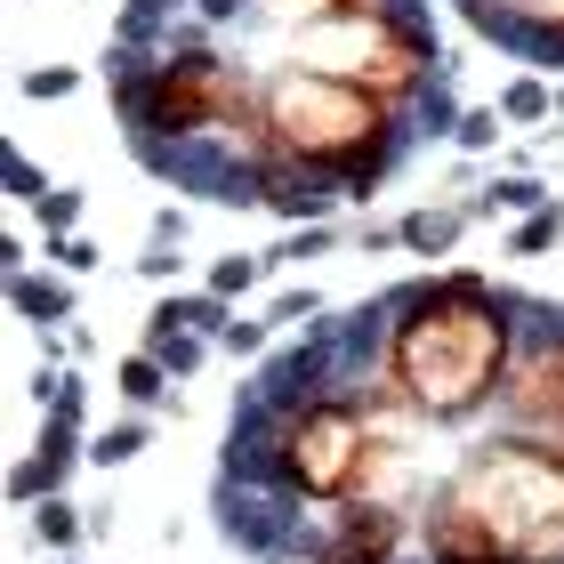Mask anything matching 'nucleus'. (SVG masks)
<instances>
[{
	"label": "nucleus",
	"mask_w": 564,
	"mask_h": 564,
	"mask_svg": "<svg viewBox=\"0 0 564 564\" xmlns=\"http://www.w3.org/2000/svg\"><path fill=\"white\" fill-rule=\"evenodd\" d=\"M306 315H323V299H315V291H282V299H274V315H267V323L282 330V323H306Z\"/></svg>",
	"instance_id": "obj_24"
},
{
	"label": "nucleus",
	"mask_w": 564,
	"mask_h": 564,
	"mask_svg": "<svg viewBox=\"0 0 564 564\" xmlns=\"http://www.w3.org/2000/svg\"><path fill=\"white\" fill-rule=\"evenodd\" d=\"M177 242H186V210H162V218H153V242H145V250H177Z\"/></svg>",
	"instance_id": "obj_27"
},
{
	"label": "nucleus",
	"mask_w": 564,
	"mask_h": 564,
	"mask_svg": "<svg viewBox=\"0 0 564 564\" xmlns=\"http://www.w3.org/2000/svg\"><path fill=\"white\" fill-rule=\"evenodd\" d=\"M500 121H517V130H549V121H556V89L541 82V73H517L508 97H500Z\"/></svg>",
	"instance_id": "obj_10"
},
{
	"label": "nucleus",
	"mask_w": 564,
	"mask_h": 564,
	"mask_svg": "<svg viewBox=\"0 0 564 564\" xmlns=\"http://www.w3.org/2000/svg\"><path fill=\"white\" fill-rule=\"evenodd\" d=\"M9 306H17L24 323H48V330H57V323H73V282L24 267V274H9Z\"/></svg>",
	"instance_id": "obj_8"
},
{
	"label": "nucleus",
	"mask_w": 564,
	"mask_h": 564,
	"mask_svg": "<svg viewBox=\"0 0 564 564\" xmlns=\"http://www.w3.org/2000/svg\"><path fill=\"white\" fill-rule=\"evenodd\" d=\"M33 532H41L48 549H73V541H82V517H73V508H65V492L33 508Z\"/></svg>",
	"instance_id": "obj_20"
},
{
	"label": "nucleus",
	"mask_w": 564,
	"mask_h": 564,
	"mask_svg": "<svg viewBox=\"0 0 564 564\" xmlns=\"http://www.w3.org/2000/svg\"><path fill=\"white\" fill-rule=\"evenodd\" d=\"M33 218H41V235H48V242H65L73 226H82V186H57L48 202H33Z\"/></svg>",
	"instance_id": "obj_19"
},
{
	"label": "nucleus",
	"mask_w": 564,
	"mask_h": 564,
	"mask_svg": "<svg viewBox=\"0 0 564 564\" xmlns=\"http://www.w3.org/2000/svg\"><path fill=\"white\" fill-rule=\"evenodd\" d=\"M41 403H48V420H65V427H82V371H48L41 379Z\"/></svg>",
	"instance_id": "obj_18"
},
{
	"label": "nucleus",
	"mask_w": 564,
	"mask_h": 564,
	"mask_svg": "<svg viewBox=\"0 0 564 564\" xmlns=\"http://www.w3.org/2000/svg\"><path fill=\"white\" fill-rule=\"evenodd\" d=\"M524 299L492 291L484 274H420L388 299V379L412 395L420 420H476L508 388L524 347Z\"/></svg>",
	"instance_id": "obj_1"
},
{
	"label": "nucleus",
	"mask_w": 564,
	"mask_h": 564,
	"mask_svg": "<svg viewBox=\"0 0 564 564\" xmlns=\"http://www.w3.org/2000/svg\"><path fill=\"white\" fill-rule=\"evenodd\" d=\"M564 242V202H549V210H532L517 235H508V259H541V250Z\"/></svg>",
	"instance_id": "obj_13"
},
{
	"label": "nucleus",
	"mask_w": 564,
	"mask_h": 564,
	"mask_svg": "<svg viewBox=\"0 0 564 564\" xmlns=\"http://www.w3.org/2000/svg\"><path fill=\"white\" fill-rule=\"evenodd\" d=\"M259 89H267V138L282 153H299L306 170H323L347 202H371L379 186H388V170L403 162L412 121H403L395 106H379L371 89L330 82V73H315V65H282Z\"/></svg>",
	"instance_id": "obj_2"
},
{
	"label": "nucleus",
	"mask_w": 564,
	"mask_h": 564,
	"mask_svg": "<svg viewBox=\"0 0 564 564\" xmlns=\"http://www.w3.org/2000/svg\"><path fill=\"white\" fill-rule=\"evenodd\" d=\"M444 492H459L492 524V541L508 549V564H564V459L541 444H492L459 468Z\"/></svg>",
	"instance_id": "obj_3"
},
{
	"label": "nucleus",
	"mask_w": 564,
	"mask_h": 564,
	"mask_svg": "<svg viewBox=\"0 0 564 564\" xmlns=\"http://www.w3.org/2000/svg\"><path fill=\"white\" fill-rule=\"evenodd\" d=\"M532 210H549L541 177H492V186L468 202V218H532Z\"/></svg>",
	"instance_id": "obj_9"
},
{
	"label": "nucleus",
	"mask_w": 564,
	"mask_h": 564,
	"mask_svg": "<svg viewBox=\"0 0 564 564\" xmlns=\"http://www.w3.org/2000/svg\"><path fill=\"white\" fill-rule=\"evenodd\" d=\"M48 250H57L65 274H89V267H97V242H82V235H65V242H48Z\"/></svg>",
	"instance_id": "obj_25"
},
{
	"label": "nucleus",
	"mask_w": 564,
	"mask_h": 564,
	"mask_svg": "<svg viewBox=\"0 0 564 564\" xmlns=\"http://www.w3.org/2000/svg\"><path fill=\"white\" fill-rule=\"evenodd\" d=\"M170 371L153 364V355H121V403H170Z\"/></svg>",
	"instance_id": "obj_14"
},
{
	"label": "nucleus",
	"mask_w": 564,
	"mask_h": 564,
	"mask_svg": "<svg viewBox=\"0 0 564 564\" xmlns=\"http://www.w3.org/2000/svg\"><path fill=\"white\" fill-rule=\"evenodd\" d=\"M9 194H24V202H48L57 186H48V177L33 170V153H17V145H9Z\"/></svg>",
	"instance_id": "obj_22"
},
{
	"label": "nucleus",
	"mask_w": 564,
	"mask_h": 564,
	"mask_svg": "<svg viewBox=\"0 0 564 564\" xmlns=\"http://www.w3.org/2000/svg\"><path fill=\"white\" fill-rule=\"evenodd\" d=\"M403 549H412L403 500H347L339 524H323V549H306L299 564H403Z\"/></svg>",
	"instance_id": "obj_5"
},
{
	"label": "nucleus",
	"mask_w": 564,
	"mask_h": 564,
	"mask_svg": "<svg viewBox=\"0 0 564 564\" xmlns=\"http://www.w3.org/2000/svg\"><path fill=\"white\" fill-rule=\"evenodd\" d=\"M145 355H153V364H162L170 379L202 371V339H194V330H153V323H145Z\"/></svg>",
	"instance_id": "obj_12"
},
{
	"label": "nucleus",
	"mask_w": 564,
	"mask_h": 564,
	"mask_svg": "<svg viewBox=\"0 0 564 564\" xmlns=\"http://www.w3.org/2000/svg\"><path fill=\"white\" fill-rule=\"evenodd\" d=\"M508 17H517V41H508V57L524 65H564V0H508Z\"/></svg>",
	"instance_id": "obj_7"
},
{
	"label": "nucleus",
	"mask_w": 564,
	"mask_h": 564,
	"mask_svg": "<svg viewBox=\"0 0 564 564\" xmlns=\"http://www.w3.org/2000/svg\"><path fill=\"white\" fill-rule=\"evenodd\" d=\"M556 121H564V89H556Z\"/></svg>",
	"instance_id": "obj_29"
},
{
	"label": "nucleus",
	"mask_w": 564,
	"mask_h": 564,
	"mask_svg": "<svg viewBox=\"0 0 564 564\" xmlns=\"http://www.w3.org/2000/svg\"><path fill=\"white\" fill-rule=\"evenodd\" d=\"M267 330H274V323H235L218 347H226V355H259V347H267Z\"/></svg>",
	"instance_id": "obj_26"
},
{
	"label": "nucleus",
	"mask_w": 564,
	"mask_h": 564,
	"mask_svg": "<svg viewBox=\"0 0 564 564\" xmlns=\"http://www.w3.org/2000/svg\"><path fill=\"white\" fill-rule=\"evenodd\" d=\"M138 274H153V282H170V274H177V250H145V267H138Z\"/></svg>",
	"instance_id": "obj_28"
},
{
	"label": "nucleus",
	"mask_w": 564,
	"mask_h": 564,
	"mask_svg": "<svg viewBox=\"0 0 564 564\" xmlns=\"http://www.w3.org/2000/svg\"><path fill=\"white\" fill-rule=\"evenodd\" d=\"M73 459H82V427H65V420H48L41 427V444H33V459L9 476V492L17 500H57L65 492V476H73Z\"/></svg>",
	"instance_id": "obj_6"
},
{
	"label": "nucleus",
	"mask_w": 564,
	"mask_h": 564,
	"mask_svg": "<svg viewBox=\"0 0 564 564\" xmlns=\"http://www.w3.org/2000/svg\"><path fill=\"white\" fill-rule=\"evenodd\" d=\"M267 267H274V259H250V250H226V259L210 267V291H218V299H242V291H250V282H259Z\"/></svg>",
	"instance_id": "obj_16"
},
{
	"label": "nucleus",
	"mask_w": 564,
	"mask_h": 564,
	"mask_svg": "<svg viewBox=\"0 0 564 564\" xmlns=\"http://www.w3.org/2000/svg\"><path fill=\"white\" fill-rule=\"evenodd\" d=\"M549 330H524L517 364H508V427L517 444H541V452H564V306H541Z\"/></svg>",
	"instance_id": "obj_4"
},
{
	"label": "nucleus",
	"mask_w": 564,
	"mask_h": 564,
	"mask_svg": "<svg viewBox=\"0 0 564 564\" xmlns=\"http://www.w3.org/2000/svg\"><path fill=\"white\" fill-rule=\"evenodd\" d=\"M145 420H121V427H106V435H97V444H89V459H97V468H130V459L145 452Z\"/></svg>",
	"instance_id": "obj_15"
},
{
	"label": "nucleus",
	"mask_w": 564,
	"mask_h": 564,
	"mask_svg": "<svg viewBox=\"0 0 564 564\" xmlns=\"http://www.w3.org/2000/svg\"><path fill=\"white\" fill-rule=\"evenodd\" d=\"M500 130H508V121H500V106H476V113H459V153H492L500 145Z\"/></svg>",
	"instance_id": "obj_21"
},
{
	"label": "nucleus",
	"mask_w": 564,
	"mask_h": 564,
	"mask_svg": "<svg viewBox=\"0 0 564 564\" xmlns=\"http://www.w3.org/2000/svg\"><path fill=\"white\" fill-rule=\"evenodd\" d=\"M459 226H468V210H435V202H427V210L403 218V250H420V259H444V250L459 242Z\"/></svg>",
	"instance_id": "obj_11"
},
{
	"label": "nucleus",
	"mask_w": 564,
	"mask_h": 564,
	"mask_svg": "<svg viewBox=\"0 0 564 564\" xmlns=\"http://www.w3.org/2000/svg\"><path fill=\"white\" fill-rule=\"evenodd\" d=\"M73 82H82L73 65H33L24 73V97H73Z\"/></svg>",
	"instance_id": "obj_23"
},
{
	"label": "nucleus",
	"mask_w": 564,
	"mask_h": 564,
	"mask_svg": "<svg viewBox=\"0 0 564 564\" xmlns=\"http://www.w3.org/2000/svg\"><path fill=\"white\" fill-rule=\"evenodd\" d=\"M323 250H339V226H291V242L267 250L274 267H306V259H323Z\"/></svg>",
	"instance_id": "obj_17"
}]
</instances>
